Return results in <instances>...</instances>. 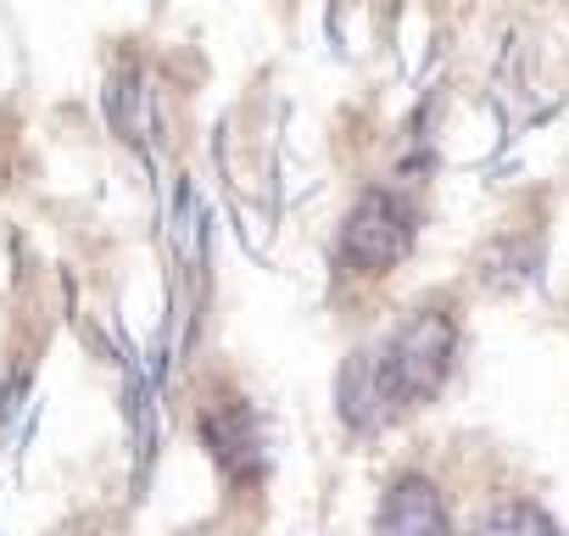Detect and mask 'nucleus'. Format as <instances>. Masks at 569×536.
Returning a JSON list of instances; mask_svg holds the SVG:
<instances>
[{
  "mask_svg": "<svg viewBox=\"0 0 569 536\" xmlns=\"http://www.w3.org/2000/svg\"><path fill=\"white\" fill-rule=\"evenodd\" d=\"M452 347H458V325L441 308H419L380 353H369L386 408H408V403L436 397L447 369H452Z\"/></svg>",
  "mask_w": 569,
  "mask_h": 536,
  "instance_id": "obj_1",
  "label": "nucleus"
},
{
  "mask_svg": "<svg viewBox=\"0 0 569 536\" xmlns=\"http://www.w3.org/2000/svg\"><path fill=\"white\" fill-rule=\"evenodd\" d=\"M413 246V212L391 190H363L341 224V257L358 275H386Z\"/></svg>",
  "mask_w": 569,
  "mask_h": 536,
  "instance_id": "obj_2",
  "label": "nucleus"
},
{
  "mask_svg": "<svg viewBox=\"0 0 569 536\" xmlns=\"http://www.w3.org/2000/svg\"><path fill=\"white\" fill-rule=\"evenodd\" d=\"M375 536H452V519H447V503H441L436 480L402 475L380 503Z\"/></svg>",
  "mask_w": 569,
  "mask_h": 536,
  "instance_id": "obj_3",
  "label": "nucleus"
},
{
  "mask_svg": "<svg viewBox=\"0 0 569 536\" xmlns=\"http://www.w3.org/2000/svg\"><path fill=\"white\" fill-rule=\"evenodd\" d=\"M201 441L212 447V458L229 475H246L257 464V430H251V414L240 397H218L201 408Z\"/></svg>",
  "mask_w": 569,
  "mask_h": 536,
  "instance_id": "obj_4",
  "label": "nucleus"
},
{
  "mask_svg": "<svg viewBox=\"0 0 569 536\" xmlns=\"http://www.w3.org/2000/svg\"><path fill=\"white\" fill-rule=\"evenodd\" d=\"M480 536H558V525L536 503H502V508L486 514Z\"/></svg>",
  "mask_w": 569,
  "mask_h": 536,
  "instance_id": "obj_5",
  "label": "nucleus"
}]
</instances>
